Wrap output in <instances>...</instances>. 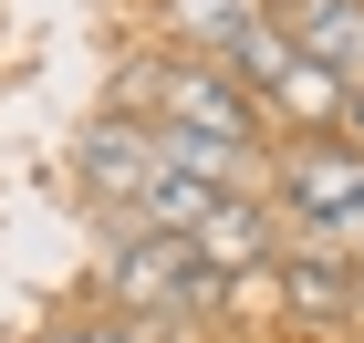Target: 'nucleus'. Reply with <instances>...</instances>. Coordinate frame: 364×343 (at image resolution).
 Here are the masks:
<instances>
[{"label": "nucleus", "mask_w": 364, "mask_h": 343, "mask_svg": "<svg viewBox=\"0 0 364 343\" xmlns=\"http://www.w3.org/2000/svg\"><path fill=\"white\" fill-rule=\"evenodd\" d=\"M271 21L291 31L302 62H323V73H343V84L364 73V0H271Z\"/></svg>", "instance_id": "4"}, {"label": "nucleus", "mask_w": 364, "mask_h": 343, "mask_svg": "<svg viewBox=\"0 0 364 343\" xmlns=\"http://www.w3.org/2000/svg\"><path fill=\"white\" fill-rule=\"evenodd\" d=\"M114 104L146 114V125H188V136H229V146H260V94L229 73V62H136V73H114Z\"/></svg>", "instance_id": "1"}, {"label": "nucleus", "mask_w": 364, "mask_h": 343, "mask_svg": "<svg viewBox=\"0 0 364 343\" xmlns=\"http://www.w3.org/2000/svg\"><path fill=\"white\" fill-rule=\"evenodd\" d=\"M198 250H208L219 281H240V271H260V260L281 250V208L271 198H219L208 219H198Z\"/></svg>", "instance_id": "6"}, {"label": "nucleus", "mask_w": 364, "mask_h": 343, "mask_svg": "<svg viewBox=\"0 0 364 343\" xmlns=\"http://www.w3.org/2000/svg\"><path fill=\"white\" fill-rule=\"evenodd\" d=\"M260 114H281V125H291V136H343V114H354V84H343V73H323V62H281V84L260 94Z\"/></svg>", "instance_id": "7"}, {"label": "nucleus", "mask_w": 364, "mask_h": 343, "mask_svg": "<svg viewBox=\"0 0 364 343\" xmlns=\"http://www.w3.org/2000/svg\"><path fill=\"white\" fill-rule=\"evenodd\" d=\"M354 271H364V260L291 250V260H281V302H291V312H312V322H333V312H354Z\"/></svg>", "instance_id": "8"}, {"label": "nucleus", "mask_w": 364, "mask_h": 343, "mask_svg": "<svg viewBox=\"0 0 364 343\" xmlns=\"http://www.w3.org/2000/svg\"><path fill=\"white\" fill-rule=\"evenodd\" d=\"M219 271H208V250L198 239H146V229H114V250H105V302L114 312H136V322H188L219 302Z\"/></svg>", "instance_id": "2"}, {"label": "nucleus", "mask_w": 364, "mask_h": 343, "mask_svg": "<svg viewBox=\"0 0 364 343\" xmlns=\"http://www.w3.org/2000/svg\"><path fill=\"white\" fill-rule=\"evenodd\" d=\"M156 21H167V42L188 62H229L260 21H271V0H156Z\"/></svg>", "instance_id": "5"}, {"label": "nucleus", "mask_w": 364, "mask_h": 343, "mask_svg": "<svg viewBox=\"0 0 364 343\" xmlns=\"http://www.w3.org/2000/svg\"><path fill=\"white\" fill-rule=\"evenodd\" d=\"M354 322H364V271H354Z\"/></svg>", "instance_id": "10"}, {"label": "nucleus", "mask_w": 364, "mask_h": 343, "mask_svg": "<svg viewBox=\"0 0 364 343\" xmlns=\"http://www.w3.org/2000/svg\"><path fill=\"white\" fill-rule=\"evenodd\" d=\"M73 167H84V187L125 219V208L167 177V156H156V125H146V114H94L84 136H73Z\"/></svg>", "instance_id": "3"}, {"label": "nucleus", "mask_w": 364, "mask_h": 343, "mask_svg": "<svg viewBox=\"0 0 364 343\" xmlns=\"http://www.w3.org/2000/svg\"><path fill=\"white\" fill-rule=\"evenodd\" d=\"M53 343H167V322H136V312H105V322H63Z\"/></svg>", "instance_id": "9"}]
</instances>
